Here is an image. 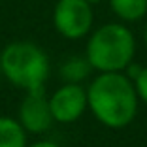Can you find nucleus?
Instances as JSON below:
<instances>
[{
  "label": "nucleus",
  "mask_w": 147,
  "mask_h": 147,
  "mask_svg": "<svg viewBox=\"0 0 147 147\" xmlns=\"http://www.w3.org/2000/svg\"><path fill=\"white\" fill-rule=\"evenodd\" d=\"M134 87L138 92V98H142L147 104V66L138 72V76L134 78Z\"/></svg>",
  "instance_id": "10"
},
{
  "label": "nucleus",
  "mask_w": 147,
  "mask_h": 147,
  "mask_svg": "<svg viewBox=\"0 0 147 147\" xmlns=\"http://www.w3.org/2000/svg\"><path fill=\"white\" fill-rule=\"evenodd\" d=\"M30 147H59V145L53 143V142H36V143H32Z\"/></svg>",
  "instance_id": "11"
},
{
  "label": "nucleus",
  "mask_w": 147,
  "mask_h": 147,
  "mask_svg": "<svg viewBox=\"0 0 147 147\" xmlns=\"http://www.w3.org/2000/svg\"><path fill=\"white\" fill-rule=\"evenodd\" d=\"M85 51L92 70L123 72L134 61L136 38L123 23H106L89 36Z\"/></svg>",
  "instance_id": "2"
},
{
  "label": "nucleus",
  "mask_w": 147,
  "mask_h": 147,
  "mask_svg": "<svg viewBox=\"0 0 147 147\" xmlns=\"http://www.w3.org/2000/svg\"><path fill=\"white\" fill-rule=\"evenodd\" d=\"M0 147H26V130L11 117H0Z\"/></svg>",
  "instance_id": "8"
},
{
  "label": "nucleus",
  "mask_w": 147,
  "mask_h": 147,
  "mask_svg": "<svg viewBox=\"0 0 147 147\" xmlns=\"http://www.w3.org/2000/svg\"><path fill=\"white\" fill-rule=\"evenodd\" d=\"M49 108L57 123L66 125V123L78 121L89 108L87 91L79 83H64L49 98Z\"/></svg>",
  "instance_id": "5"
},
{
  "label": "nucleus",
  "mask_w": 147,
  "mask_h": 147,
  "mask_svg": "<svg viewBox=\"0 0 147 147\" xmlns=\"http://www.w3.org/2000/svg\"><path fill=\"white\" fill-rule=\"evenodd\" d=\"M94 13L87 0H57L53 8V26L66 40L85 38L92 28Z\"/></svg>",
  "instance_id": "4"
},
{
  "label": "nucleus",
  "mask_w": 147,
  "mask_h": 147,
  "mask_svg": "<svg viewBox=\"0 0 147 147\" xmlns=\"http://www.w3.org/2000/svg\"><path fill=\"white\" fill-rule=\"evenodd\" d=\"M143 42H145V47H147V25H145V30H143Z\"/></svg>",
  "instance_id": "12"
},
{
  "label": "nucleus",
  "mask_w": 147,
  "mask_h": 147,
  "mask_svg": "<svg viewBox=\"0 0 147 147\" xmlns=\"http://www.w3.org/2000/svg\"><path fill=\"white\" fill-rule=\"evenodd\" d=\"M111 11L125 23L142 21L147 15V0H108Z\"/></svg>",
  "instance_id": "7"
},
{
  "label": "nucleus",
  "mask_w": 147,
  "mask_h": 147,
  "mask_svg": "<svg viewBox=\"0 0 147 147\" xmlns=\"http://www.w3.org/2000/svg\"><path fill=\"white\" fill-rule=\"evenodd\" d=\"M89 108L102 125L123 128L134 121L138 111V92L123 72H100L87 91Z\"/></svg>",
  "instance_id": "1"
},
{
  "label": "nucleus",
  "mask_w": 147,
  "mask_h": 147,
  "mask_svg": "<svg viewBox=\"0 0 147 147\" xmlns=\"http://www.w3.org/2000/svg\"><path fill=\"white\" fill-rule=\"evenodd\" d=\"M92 70V66L89 64V61L85 59H79V57H74V59H68V61L62 64L61 74L64 78L66 83H79L81 79H85L89 76V72Z\"/></svg>",
  "instance_id": "9"
},
{
  "label": "nucleus",
  "mask_w": 147,
  "mask_h": 147,
  "mask_svg": "<svg viewBox=\"0 0 147 147\" xmlns=\"http://www.w3.org/2000/svg\"><path fill=\"white\" fill-rule=\"evenodd\" d=\"M53 119L49 100L45 98V89L26 91L25 100L19 106V123L26 132L42 134L51 126Z\"/></svg>",
  "instance_id": "6"
},
{
  "label": "nucleus",
  "mask_w": 147,
  "mask_h": 147,
  "mask_svg": "<svg viewBox=\"0 0 147 147\" xmlns=\"http://www.w3.org/2000/svg\"><path fill=\"white\" fill-rule=\"evenodd\" d=\"M0 72L25 91H40L49 78V59L32 42H11L0 53Z\"/></svg>",
  "instance_id": "3"
},
{
  "label": "nucleus",
  "mask_w": 147,
  "mask_h": 147,
  "mask_svg": "<svg viewBox=\"0 0 147 147\" xmlns=\"http://www.w3.org/2000/svg\"><path fill=\"white\" fill-rule=\"evenodd\" d=\"M87 2H89V4H92V6H94V4H100V2H104V0H87Z\"/></svg>",
  "instance_id": "13"
}]
</instances>
